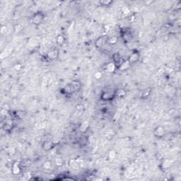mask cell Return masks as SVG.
<instances>
[{
	"instance_id": "cb8c5ba5",
	"label": "cell",
	"mask_w": 181,
	"mask_h": 181,
	"mask_svg": "<svg viewBox=\"0 0 181 181\" xmlns=\"http://www.w3.org/2000/svg\"><path fill=\"white\" fill-rule=\"evenodd\" d=\"M21 68H22V65L21 64H17L14 66V69L17 70V71H19V70L21 69Z\"/></svg>"
},
{
	"instance_id": "44dd1931",
	"label": "cell",
	"mask_w": 181,
	"mask_h": 181,
	"mask_svg": "<svg viewBox=\"0 0 181 181\" xmlns=\"http://www.w3.org/2000/svg\"><path fill=\"white\" fill-rule=\"evenodd\" d=\"M43 166L45 169L48 170V169L50 168L51 166H52V163H51L50 161H45L44 163H43Z\"/></svg>"
},
{
	"instance_id": "30bf717a",
	"label": "cell",
	"mask_w": 181,
	"mask_h": 181,
	"mask_svg": "<svg viewBox=\"0 0 181 181\" xmlns=\"http://www.w3.org/2000/svg\"><path fill=\"white\" fill-rule=\"evenodd\" d=\"M131 64L129 63V61L127 59L126 60H122V62H121L120 65L118 67V69H119L120 71H126L128 70L130 68Z\"/></svg>"
},
{
	"instance_id": "5b68a950",
	"label": "cell",
	"mask_w": 181,
	"mask_h": 181,
	"mask_svg": "<svg viewBox=\"0 0 181 181\" xmlns=\"http://www.w3.org/2000/svg\"><path fill=\"white\" fill-rule=\"evenodd\" d=\"M59 55V51L57 48H54L51 50L48 51V53L46 54V58L50 61L56 60Z\"/></svg>"
},
{
	"instance_id": "ffe728a7",
	"label": "cell",
	"mask_w": 181,
	"mask_h": 181,
	"mask_svg": "<svg viewBox=\"0 0 181 181\" xmlns=\"http://www.w3.org/2000/svg\"><path fill=\"white\" fill-rule=\"evenodd\" d=\"M118 41V38L116 37V36H112V37H110L108 38V43L111 45H115Z\"/></svg>"
},
{
	"instance_id": "8fae6325",
	"label": "cell",
	"mask_w": 181,
	"mask_h": 181,
	"mask_svg": "<svg viewBox=\"0 0 181 181\" xmlns=\"http://www.w3.org/2000/svg\"><path fill=\"white\" fill-rule=\"evenodd\" d=\"M62 93L65 95H67V96H70V95H72L73 93H75L74 89H73L72 87H71V84H67L65 87H64L62 89Z\"/></svg>"
},
{
	"instance_id": "7402d4cb",
	"label": "cell",
	"mask_w": 181,
	"mask_h": 181,
	"mask_svg": "<svg viewBox=\"0 0 181 181\" xmlns=\"http://www.w3.org/2000/svg\"><path fill=\"white\" fill-rule=\"evenodd\" d=\"M102 76H103L102 75V73L99 71H96V72L94 74V77H95V79H100L102 77Z\"/></svg>"
},
{
	"instance_id": "2e32d148",
	"label": "cell",
	"mask_w": 181,
	"mask_h": 181,
	"mask_svg": "<svg viewBox=\"0 0 181 181\" xmlns=\"http://www.w3.org/2000/svg\"><path fill=\"white\" fill-rule=\"evenodd\" d=\"M126 96V91L123 89H120L116 90V97L124 98Z\"/></svg>"
},
{
	"instance_id": "6da1fadb",
	"label": "cell",
	"mask_w": 181,
	"mask_h": 181,
	"mask_svg": "<svg viewBox=\"0 0 181 181\" xmlns=\"http://www.w3.org/2000/svg\"><path fill=\"white\" fill-rule=\"evenodd\" d=\"M116 97V90L107 89L103 90L100 93V99L103 101H112Z\"/></svg>"
},
{
	"instance_id": "8992f818",
	"label": "cell",
	"mask_w": 181,
	"mask_h": 181,
	"mask_svg": "<svg viewBox=\"0 0 181 181\" xmlns=\"http://www.w3.org/2000/svg\"><path fill=\"white\" fill-rule=\"evenodd\" d=\"M108 38L106 36H101L98 38L95 42V46L98 49L102 48L104 47L106 44H108Z\"/></svg>"
},
{
	"instance_id": "3957f363",
	"label": "cell",
	"mask_w": 181,
	"mask_h": 181,
	"mask_svg": "<svg viewBox=\"0 0 181 181\" xmlns=\"http://www.w3.org/2000/svg\"><path fill=\"white\" fill-rule=\"evenodd\" d=\"M140 56H141V54H140V52L138 50H133L128 57L127 60L129 61L131 65H133V64L137 63L139 60Z\"/></svg>"
},
{
	"instance_id": "5bb4252c",
	"label": "cell",
	"mask_w": 181,
	"mask_h": 181,
	"mask_svg": "<svg viewBox=\"0 0 181 181\" xmlns=\"http://www.w3.org/2000/svg\"><path fill=\"white\" fill-rule=\"evenodd\" d=\"M151 93H152V88L151 87H147L145 89H144L141 92V98L142 99H147L151 96Z\"/></svg>"
},
{
	"instance_id": "4fadbf2b",
	"label": "cell",
	"mask_w": 181,
	"mask_h": 181,
	"mask_svg": "<svg viewBox=\"0 0 181 181\" xmlns=\"http://www.w3.org/2000/svg\"><path fill=\"white\" fill-rule=\"evenodd\" d=\"M112 59H113V62L114 63L117 65V67L119 66V65H120L121 62H122L121 55H120V53H118V52H115V53L113 54V56H112Z\"/></svg>"
},
{
	"instance_id": "9a60e30c",
	"label": "cell",
	"mask_w": 181,
	"mask_h": 181,
	"mask_svg": "<svg viewBox=\"0 0 181 181\" xmlns=\"http://www.w3.org/2000/svg\"><path fill=\"white\" fill-rule=\"evenodd\" d=\"M21 164H19L17 162H15L12 164L11 166V170L14 175H18L21 172Z\"/></svg>"
},
{
	"instance_id": "603a6c76",
	"label": "cell",
	"mask_w": 181,
	"mask_h": 181,
	"mask_svg": "<svg viewBox=\"0 0 181 181\" xmlns=\"http://www.w3.org/2000/svg\"><path fill=\"white\" fill-rule=\"evenodd\" d=\"M23 115H26L25 114L24 112L23 111H18L17 112V113H16V115H17V117L18 118H19V119H22V118H23Z\"/></svg>"
},
{
	"instance_id": "ac0fdd59",
	"label": "cell",
	"mask_w": 181,
	"mask_h": 181,
	"mask_svg": "<svg viewBox=\"0 0 181 181\" xmlns=\"http://www.w3.org/2000/svg\"><path fill=\"white\" fill-rule=\"evenodd\" d=\"M89 127V124L87 122H84L80 126V130L81 132H87Z\"/></svg>"
},
{
	"instance_id": "ba28073f",
	"label": "cell",
	"mask_w": 181,
	"mask_h": 181,
	"mask_svg": "<svg viewBox=\"0 0 181 181\" xmlns=\"http://www.w3.org/2000/svg\"><path fill=\"white\" fill-rule=\"evenodd\" d=\"M56 146V144H55L54 141H51V140H45L43 142L42 144L41 147L42 149L45 151H50L51 150L53 149Z\"/></svg>"
},
{
	"instance_id": "d6986e66",
	"label": "cell",
	"mask_w": 181,
	"mask_h": 181,
	"mask_svg": "<svg viewBox=\"0 0 181 181\" xmlns=\"http://www.w3.org/2000/svg\"><path fill=\"white\" fill-rule=\"evenodd\" d=\"M113 3V1L111 0H102V1H99V4L100 6H103V7H109Z\"/></svg>"
},
{
	"instance_id": "9c48e42d",
	"label": "cell",
	"mask_w": 181,
	"mask_h": 181,
	"mask_svg": "<svg viewBox=\"0 0 181 181\" xmlns=\"http://www.w3.org/2000/svg\"><path fill=\"white\" fill-rule=\"evenodd\" d=\"M104 69L106 70V71H107V72L111 73L112 74V73H114L117 69H118V67H117V65H115L113 62H110L105 65Z\"/></svg>"
},
{
	"instance_id": "7a4b0ae2",
	"label": "cell",
	"mask_w": 181,
	"mask_h": 181,
	"mask_svg": "<svg viewBox=\"0 0 181 181\" xmlns=\"http://www.w3.org/2000/svg\"><path fill=\"white\" fill-rule=\"evenodd\" d=\"M45 18V14L42 11H38L32 15L31 23L35 26H39L42 24Z\"/></svg>"
},
{
	"instance_id": "7c38bea8",
	"label": "cell",
	"mask_w": 181,
	"mask_h": 181,
	"mask_svg": "<svg viewBox=\"0 0 181 181\" xmlns=\"http://www.w3.org/2000/svg\"><path fill=\"white\" fill-rule=\"evenodd\" d=\"M70 84H71L74 92L79 91L81 89V88H82V84H81V81H79V80H74Z\"/></svg>"
},
{
	"instance_id": "52a82bcc",
	"label": "cell",
	"mask_w": 181,
	"mask_h": 181,
	"mask_svg": "<svg viewBox=\"0 0 181 181\" xmlns=\"http://www.w3.org/2000/svg\"><path fill=\"white\" fill-rule=\"evenodd\" d=\"M121 36H122V39L124 40L125 43L132 41V40H133V36H132V32H131L130 29H127V28L124 29L123 31L122 32Z\"/></svg>"
},
{
	"instance_id": "e0dca14e",
	"label": "cell",
	"mask_w": 181,
	"mask_h": 181,
	"mask_svg": "<svg viewBox=\"0 0 181 181\" xmlns=\"http://www.w3.org/2000/svg\"><path fill=\"white\" fill-rule=\"evenodd\" d=\"M56 42L59 45H62L65 42V38L62 35H58L56 38Z\"/></svg>"
},
{
	"instance_id": "277c9868",
	"label": "cell",
	"mask_w": 181,
	"mask_h": 181,
	"mask_svg": "<svg viewBox=\"0 0 181 181\" xmlns=\"http://www.w3.org/2000/svg\"><path fill=\"white\" fill-rule=\"evenodd\" d=\"M153 134L156 138L161 139L166 135V129H165L164 127L162 125H158L154 129Z\"/></svg>"
}]
</instances>
